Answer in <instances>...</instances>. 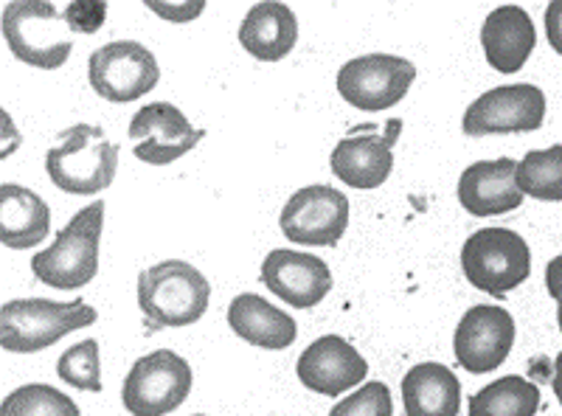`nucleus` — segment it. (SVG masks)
<instances>
[{"instance_id":"ddd939ff","label":"nucleus","mask_w":562,"mask_h":416,"mask_svg":"<svg viewBox=\"0 0 562 416\" xmlns=\"http://www.w3.org/2000/svg\"><path fill=\"white\" fill-rule=\"evenodd\" d=\"M515 318L498 304H475L461 315L453 335L459 366L470 374H490L506 363L515 346Z\"/></svg>"},{"instance_id":"473e14b6","label":"nucleus","mask_w":562,"mask_h":416,"mask_svg":"<svg viewBox=\"0 0 562 416\" xmlns=\"http://www.w3.org/2000/svg\"><path fill=\"white\" fill-rule=\"evenodd\" d=\"M192 416H205V414H192Z\"/></svg>"},{"instance_id":"f3484780","label":"nucleus","mask_w":562,"mask_h":416,"mask_svg":"<svg viewBox=\"0 0 562 416\" xmlns=\"http://www.w3.org/2000/svg\"><path fill=\"white\" fill-rule=\"evenodd\" d=\"M518 160H475L459 178V203L473 217H498L524 205V194L515 187Z\"/></svg>"},{"instance_id":"a211bd4d","label":"nucleus","mask_w":562,"mask_h":416,"mask_svg":"<svg viewBox=\"0 0 562 416\" xmlns=\"http://www.w3.org/2000/svg\"><path fill=\"white\" fill-rule=\"evenodd\" d=\"M481 45H484L486 63L498 74H518L529 63L537 45L535 23L524 7H498L486 14L481 26Z\"/></svg>"},{"instance_id":"c85d7f7f","label":"nucleus","mask_w":562,"mask_h":416,"mask_svg":"<svg viewBox=\"0 0 562 416\" xmlns=\"http://www.w3.org/2000/svg\"><path fill=\"white\" fill-rule=\"evenodd\" d=\"M546 37H549L551 48L562 57V0H554L546 9Z\"/></svg>"},{"instance_id":"dca6fc26","label":"nucleus","mask_w":562,"mask_h":416,"mask_svg":"<svg viewBox=\"0 0 562 416\" xmlns=\"http://www.w3.org/2000/svg\"><path fill=\"white\" fill-rule=\"evenodd\" d=\"M262 284L284 304L310 310L324 302L333 290V270L313 254L276 248L262 262Z\"/></svg>"},{"instance_id":"412c9836","label":"nucleus","mask_w":562,"mask_h":416,"mask_svg":"<svg viewBox=\"0 0 562 416\" xmlns=\"http://www.w3.org/2000/svg\"><path fill=\"white\" fill-rule=\"evenodd\" d=\"M52 231V209L37 192L18 183L0 187V243L12 250H29Z\"/></svg>"},{"instance_id":"393cba45","label":"nucleus","mask_w":562,"mask_h":416,"mask_svg":"<svg viewBox=\"0 0 562 416\" xmlns=\"http://www.w3.org/2000/svg\"><path fill=\"white\" fill-rule=\"evenodd\" d=\"M0 416H82L79 405L45 383H29L14 389L0 403Z\"/></svg>"},{"instance_id":"7ed1b4c3","label":"nucleus","mask_w":562,"mask_h":416,"mask_svg":"<svg viewBox=\"0 0 562 416\" xmlns=\"http://www.w3.org/2000/svg\"><path fill=\"white\" fill-rule=\"evenodd\" d=\"M119 147L97 124H74L45 155V172L68 194H99L113 183Z\"/></svg>"},{"instance_id":"f8f14e48","label":"nucleus","mask_w":562,"mask_h":416,"mask_svg":"<svg viewBox=\"0 0 562 416\" xmlns=\"http://www.w3.org/2000/svg\"><path fill=\"white\" fill-rule=\"evenodd\" d=\"M400 133H403L400 119H391L385 130L374 127V124L351 130L329 155L333 175L340 183L360 189V192L380 189L394 169V144Z\"/></svg>"},{"instance_id":"5701e85b","label":"nucleus","mask_w":562,"mask_h":416,"mask_svg":"<svg viewBox=\"0 0 562 416\" xmlns=\"http://www.w3.org/2000/svg\"><path fill=\"white\" fill-rule=\"evenodd\" d=\"M540 389L518 374H506L470 397V416H537Z\"/></svg>"},{"instance_id":"6e6552de","label":"nucleus","mask_w":562,"mask_h":416,"mask_svg":"<svg viewBox=\"0 0 562 416\" xmlns=\"http://www.w3.org/2000/svg\"><path fill=\"white\" fill-rule=\"evenodd\" d=\"M88 79L90 88L97 90L104 102L127 104L147 97L158 85L160 68L147 45L135 40H115L90 54Z\"/></svg>"},{"instance_id":"b1692460","label":"nucleus","mask_w":562,"mask_h":416,"mask_svg":"<svg viewBox=\"0 0 562 416\" xmlns=\"http://www.w3.org/2000/svg\"><path fill=\"white\" fill-rule=\"evenodd\" d=\"M515 187L524 198L560 203L562 200V144L549 149H531L515 169Z\"/></svg>"},{"instance_id":"f257e3e1","label":"nucleus","mask_w":562,"mask_h":416,"mask_svg":"<svg viewBox=\"0 0 562 416\" xmlns=\"http://www.w3.org/2000/svg\"><path fill=\"white\" fill-rule=\"evenodd\" d=\"M209 279L183 259H167L138 276V307L149 329L192 327L209 310Z\"/></svg>"},{"instance_id":"bb28decb","label":"nucleus","mask_w":562,"mask_h":416,"mask_svg":"<svg viewBox=\"0 0 562 416\" xmlns=\"http://www.w3.org/2000/svg\"><path fill=\"white\" fill-rule=\"evenodd\" d=\"M329 416H394V400H391L389 385L380 380L360 385L355 394L340 400Z\"/></svg>"},{"instance_id":"39448f33","label":"nucleus","mask_w":562,"mask_h":416,"mask_svg":"<svg viewBox=\"0 0 562 416\" xmlns=\"http://www.w3.org/2000/svg\"><path fill=\"white\" fill-rule=\"evenodd\" d=\"M63 12L45 0H14L3 9V40L20 63L57 71L68 63L74 43Z\"/></svg>"},{"instance_id":"c756f323","label":"nucleus","mask_w":562,"mask_h":416,"mask_svg":"<svg viewBox=\"0 0 562 416\" xmlns=\"http://www.w3.org/2000/svg\"><path fill=\"white\" fill-rule=\"evenodd\" d=\"M546 290H549V295L554 299V302H560L562 299V254L560 257L551 259L549 268H546Z\"/></svg>"},{"instance_id":"0eeeda50","label":"nucleus","mask_w":562,"mask_h":416,"mask_svg":"<svg viewBox=\"0 0 562 416\" xmlns=\"http://www.w3.org/2000/svg\"><path fill=\"white\" fill-rule=\"evenodd\" d=\"M192 383L189 360L169 349H158L135 360L124 378V408L133 416H167L189 400Z\"/></svg>"},{"instance_id":"9b49d317","label":"nucleus","mask_w":562,"mask_h":416,"mask_svg":"<svg viewBox=\"0 0 562 416\" xmlns=\"http://www.w3.org/2000/svg\"><path fill=\"white\" fill-rule=\"evenodd\" d=\"M281 234L295 245L333 248L349 228V198L333 187H304L279 214Z\"/></svg>"},{"instance_id":"aec40b11","label":"nucleus","mask_w":562,"mask_h":416,"mask_svg":"<svg viewBox=\"0 0 562 416\" xmlns=\"http://www.w3.org/2000/svg\"><path fill=\"white\" fill-rule=\"evenodd\" d=\"M299 43V20L288 3H256L239 26V45L259 63H279Z\"/></svg>"},{"instance_id":"9d476101","label":"nucleus","mask_w":562,"mask_h":416,"mask_svg":"<svg viewBox=\"0 0 562 416\" xmlns=\"http://www.w3.org/2000/svg\"><path fill=\"white\" fill-rule=\"evenodd\" d=\"M416 79V65L394 54H366L355 57L338 71V93L351 108L389 110L405 99Z\"/></svg>"},{"instance_id":"423d86ee","label":"nucleus","mask_w":562,"mask_h":416,"mask_svg":"<svg viewBox=\"0 0 562 416\" xmlns=\"http://www.w3.org/2000/svg\"><path fill=\"white\" fill-rule=\"evenodd\" d=\"M467 282L490 295H506L531 276V250L518 231L481 228L461 245Z\"/></svg>"},{"instance_id":"6ab92c4d","label":"nucleus","mask_w":562,"mask_h":416,"mask_svg":"<svg viewBox=\"0 0 562 416\" xmlns=\"http://www.w3.org/2000/svg\"><path fill=\"white\" fill-rule=\"evenodd\" d=\"M228 327L256 349L281 352L299 338V324L284 310L273 307L268 299L256 293L237 295L228 304Z\"/></svg>"},{"instance_id":"7c9ffc66","label":"nucleus","mask_w":562,"mask_h":416,"mask_svg":"<svg viewBox=\"0 0 562 416\" xmlns=\"http://www.w3.org/2000/svg\"><path fill=\"white\" fill-rule=\"evenodd\" d=\"M551 385H554V394L562 405V352L557 355V360H554V380H551Z\"/></svg>"},{"instance_id":"a878e982","label":"nucleus","mask_w":562,"mask_h":416,"mask_svg":"<svg viewBox=\"0 0 562 416\" xmlns=\"http://www.w3.org/2000/svg\"><path fill=\"white\" fill-rule=\"evenodd\" d=\"M57 374L63 383L79 391H102V366H99V344L93 338L82 340V344L70 346L59 355Z\"/></svg>"},{"instance_id":"cd10ccee","label":"nucleus","mask_w":562,"mask_h":416,"mask_svg":"<svg viewBox=\"0 0 562 416\" xmlns=\"http://www.w3.org/2000/svg\"><path fill=\"white\" fill-rule=\"evenodd\" d=\"M63 18L70 32L93 34L102 29L104 18H108V3L104 0H77V3H68Z\"/></svg>"},{"instance_id":"4468645a","label":"nucleus","mask_w":562,"mask_h":416,"mask_svg":"<svg viewBox=\"0 0 562 416\" xmlns=\"http://www.w3.org/2000/svg\"><path fill=\"white\" fill-rule=\"evenodd\" d=\"M127 135L135 142V158L149 167H169L178 158L192 153L205 138L203 130L194 127L180 108L169 102L144 104L130 119Z\"/></svg>"},{"instance_id":"20e7f679","label":"nucleus","mask_w":562,"mask_h":416,"mask_svg":"<svg viewBox=\"0 0 562 416\" xmlns=\"http://www.w3.org/2000/svg\"><path fill=\"white\" fill-rule=\"evenodd\" d=\"M99 313L88 302L18 299L0 310V346L12 355L43 352L68 333L90 327Z\"/></svg>"},{"instance_id":"2f4dec72","label":"nucleus","mask_w":562,"mask_h":416,"mask_svg":"<svg viewBox=\"0 0 562 416\" xmlns=\"http://www.w3.org/2000/svg\"><path fill=\"white\" fill-rule=\"evenodd\" d=\"M557 324H560V333H562V299L557 302Z\"/></svg>"},{"instance_id":"4be33fe9","label":"nucleus","mask_w":562,"mask_h":416,"mask_svg":"<svg viewBox=\"0 0 562 416\" xmlns=\"http://www.w3.org/2000/svg\"><path fill=\"white\" fill-rule=\"evenodd\" d=\"M405 416H459L461 383L448 366L416 363L403 378Z\"/></svg>"},{"instance_id":"2eb2a0df","label":"nucleus","mask_w":562,"mask_h":416,"mask_svg":"<svg viewBox=\"0 0 562 416\" xmlns=\"http://www.w3.org/2000/svg\"><path fill=\"white\" fill-rule=\"evenodd\" d=\"M295 374L304 389L315 391L321 397H338L363 383L369 363L346 338L324 335L301 352Z\"/></svg>"},{"instance_id":"f03ea898","label":"nucleus","mask_w":562,"mask_h":416,"mask_svg":"<svg viewBox=\"0 0 562 416\" xmlns=\"http://www.w3.org/2000/svg\"><path fill=\"white\" fill-rule=\"evenodd\" d=\"M104 228V203L85 205L57 234L52 248L32 259V273L54 290H82L99 273V243Z\"/></svg>"},{"instance_id":"1a4fd4ad","label":"nucleus","mask_w":562,"mask_h":416,"mask_svg":"<svg viewBox=\"0 0 562 416\" xmlns=\"http://www.w3.org/2000/svg\"><path fill=\"white\" fill-rule=\"evenodd\" d=\"M546 122V93L531 82L501 85L481 93L464 110L461 130L470 138L509 133H535Z\"/></svg>"}]
</instances>
